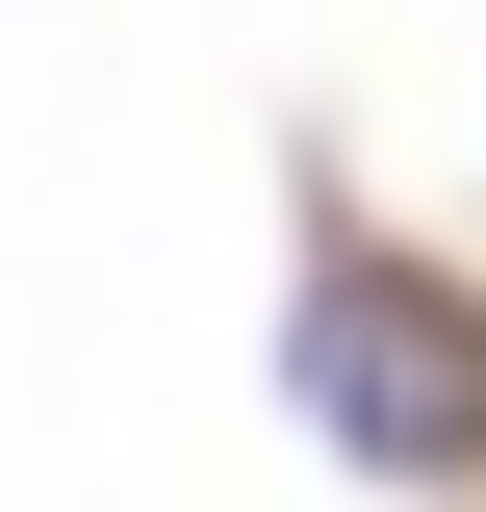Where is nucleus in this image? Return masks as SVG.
Returning a JSON list of instances; mask_svg holds the SVG:
<instances>
[{
    "mask_svg": "<svg viewBox=\"0 0 486 512\" xmlns=\"http://www.w3.org/2000/svg\"><path fill=\"white\" fill-rule=\"evenodd\" d=\"M307 436L384 461V487H461L486 461V308L461 282H307Z\"/></svg>",
    "mask_w": 486,
    "mask_h": 512,
    "instance_id": "1",
    "label": "nucleus"
}]
</instances>
